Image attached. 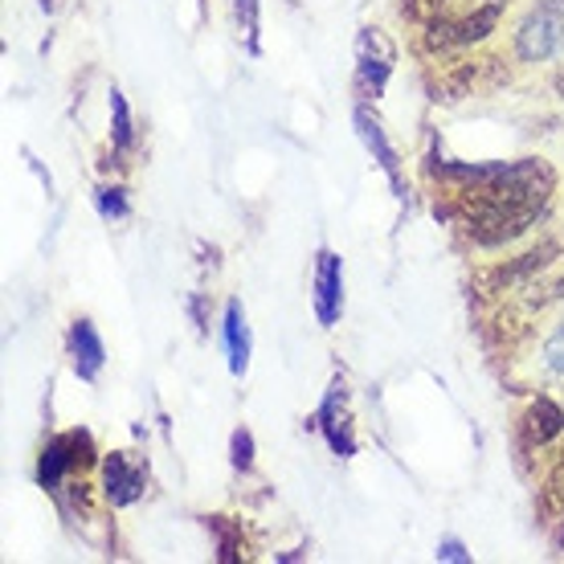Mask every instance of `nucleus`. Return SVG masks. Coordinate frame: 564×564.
I'll list each match as a JSON object with an SVG mask.
<instances>
[{
	"mask_svg": "<svg viewBox=\"0 0 564 564\" xmlns=\"http://www.w3.org/2000/svg\"><path fill=\"white\" fill-rule=\"evenodd\" d=\"M422 176L434 188V213L454 217L479 250H503L544 221L556 193V172L540 155L520 160H454L430 148Z\"/></svg>",
	"mask_w": 564,
	"mask_h": 564,
	"instance_id": "f257e3e1",
	"label": "nucleus"
},
{
	"mask_svg": "<svg viewBox=\"0 0 564 564\" xmlns=\"http://www.w3.org/2000/svg\"><path fill=\"white\" fill-rule=\"evenodd\" d=\"M508 13V0H470L466 9L451 4L422 21V45L425 54H463L491 37L499 21Z\"/></svg>",
	"mask_w": 564,
	"mask_h": 564,
	"instance_id": "f03ea898",
	"label": "nucleus"
},
{
	"mask_svg": "<svg viewBox=\"0 0 564 564\" xmlns=\"http://www.w3.org/2000/svg\"><path fill=\"white\" fill-rule=\"evenodd\" d=\"M99 458V446H95V434L74 425V430H62V434L45 437L42 454H37V487L45 495H62L70 482H83L86 470H95Z\"/></svg>",
	"mask_w": 564,
	"mask_h": 564,
	"instance_id": "7ed1b4c3",
	"label": "nucleus"
},
{
	"mask_svg": "<svg viewBox=\"0 0 564 564\" xmlns=\"http://www.w3.org/2000/svg\"><path fill=\"white\" fill-rule=\"evenodd\" d=\"M564 50V0H532L511 29V54L523 66H544Z\"/></svg>",
	"mask_w": 564,
	"mask_h": 564,
	"instance_id": "20e7f679",
	"label": "nucleus"
},
{
	"mask_svg": "<svg viewBox=\"0 0 564 564\" xmlns=\"http://www.w3.org/2000/svg\"><path fill=\"white\" fill-rule=\"evenodd\" d=\"M352 95L356 102H381L397 74V42L381 25H360L352 42Z\"/></svg>",
	"mask_w": 564,
	"mask_h": 564,
	"instance_id": "39448f33",
	"label": "nucleus"
},
{
	"mask_svg": "<svg viewBox=\"0 0 564 564\" xmlns=\"http://www.w3.org/2000/svg\"><path fill=\"white\" fill-rule=\"evenodd\" d=\"M315 430L327 442V451L336 454L339 463L356 458L360 451V437H356V413H352V397H348V381L344 377H332L319 397V410H315Z\"/></svg>",
	"mask_w": 564,
	"mask_h": 564,
	"instance_id": "423d86ee",
	"label": "nucleus"
},
{
	"mask_svg": "<svg viewBox=\"0 0 564 564\" xmlns=\"http://www.w3.org/2000/svg\"><path fill=\"white\" fill-rule=\"evenodd\" d=\"M152 482V466L135 451H111L99 463V491L115 511L135 508Z\"/></svg>",
	"mask_w": 564,
	"mask_h": 564,
	"instance_id": "0eeeda50",
	"label": "nucleus"
},
{
	"mask_svg": "<svg viewBox=\"0 0 564 564\" xmlns=\"http://www.w3.org/2000/svg\"><path fill=\"white\" fill-rule=\"evenodd\" d=\"M352 123H356L360 143H365L368 155H372V164L384 172V181H389V188H393V197L405 200L410 197V184H405V160H401V152H397V143L389 140V131H384L381 115L372 111V102H356Z\"/></svg>",
	"mask_w": 564,
	"mask_h": 564,
	"instance_id": "6e6552de",
	"label": "nucleus"
},
{
	"mask_svg": "<svg viewBox=\"0 0 564 564\" xmlns=\"http://www.w3.org/2000/svg\"><path fill=\"white\" fill-rule=\"evenodd\" d=\"M344 258L332 250V246H319L315 250V262H311V311H315V324L332 332L344 319Z\"/></svg>",
	"mask_w": 564,
	"mask_h": 564,
	"instance_id": "1a4fd4ad",
	"label": "nucleus"
},
{
	"mask_svg": "<svg viewBox=\"0 0 564 564\" xmlns=\"http://www.w3.org/2000/svg\"><path fill=\"white\" fill-rule=\"evenodd\" d=\"M561 241H540L536 250H523L520 258H508V262H499V267L482 270L479 274V291L487 295H499V291H520L528 286L532 279H540L549 267H556V258H561Z\"/></svg>",
	"mask_w": 564,
	"mask_h": 564,
	"instance_id": "9d476101",
	"label": "nucleus"
},
{
	"mask_svg": "<svg viewBox=\"0 0 564 564\" xmlns=\"http://www.w3.org/2000/svg\"><path fill=\"white\" fill-rule=\"evenodd\" d=\"M66 360H70V372L83 384H95L107 368V344H102V332L95 327L90 315H74L70 327H66Z\"/></svg>",
	"mask_w": 564,
	"mask_h": 564,
	"instance_id": "9b49d317",
	"label": "nucleus"
},
{
	"mask_svg": "<svg viewBox=\"0 0 564 564\" xmlns=\"http://www.w3.org/2000/svg\"><path fill=\"white\" fill-rule=\"evenodd\" d=\"M564 437V405L556 397L536 393L520 413V451H549Z\"/></svg>",
	"mask_w": 564,
	"mask_h": 564,
	"instance_id": "f8f14e48",
	"label": "nucleus"
},
{
	"mask_svg": "<svg viewBox=\"0 0 564 564\" xmlns=\"http://www.w3.org/2000/svg\"><path fill=\"white\" fill-rule=\"evenodd\" d=\"M221 348H226V365L234 377H246L250 372V356H254V332H250V319H246V303L238 295L226 299L221 307Z\"/></svg>",
	"mask_w": 564,
	"mask_h": 564,
	"instance_id": "ddd939ff",
	"label": "nucleus"
},
{
	"mask_svg": "<svg viewBox=\"0 0 564 564\" xmlns=\"http://www.w3.org/2000/svg\"><path fill=\"white\" fill-rule=\"evenodd\" d=\"M107 115H111V131H107V140H111V155L119 164H128L135 148H140V123H135V111H131L128 95L111 86L107 90Z\"/></svg>",
	"mask_w": 564,
	"mask_h": 564,
	"instance_id": "4468645a",
	"label": "nucleus"
},
{
	"mask_svg": "<svg viewBox=\"0 0 564 564\" xmlns=\"http://www.w3.org/2000/svg\"><path fill=\"white\" fill-rule=\"evenodd\" d=\"M205 528H209V536H213V561L217 564H241L246 556H250L241 520L213 511V516H205Z\"/></svg>",
	"mask_w": 564,
	"mask_h": 564,
	"instance_id": "2eb2a0df",
	"label": "nucleus"
},
{
	"mask_svg": "<svg viewBox=\"0 0 564 564\" xmlns=\"http://www.w3.org/2000/svg\"><path fill=\"white\" fill-rule=\"evenodd\" d=\"M234 37L250 57H262V0H229Z\"/></svg>",
	"mask_w": 564,
	"mask_h": 564,
	"instance_id": "dca6fc26",
	"label": "nucleus"
},
{
	"mask_svg": "<svg viewBox=\"0 0 564 564\" xmlns=\"http://www.w3.org/2000/svg\"><path fill=\"white\" fill-rule=\"evenodd\" d=\"M90 200H95V213H99L107 226H119V221H128L131 213H135V200H131V188L119 181H102L95 184V193H90Z\"/></svg>",
	"mask_w": 564,
	"mask_h": 564,
	"instance_id": "f3484780",
	"label": "nucleus"
},
{
	"mask_svg": "<svg viewBox=\"0 0 564 564\" xmlns=\"http://www.w3.org/2000/svg\"><path fill=\"white\" fill-rule=\"evenodd\" d=\"M229 466H234L238 475H254V466H258V442H254V434H250L246 425H238V430L229 434Z\"/></svg>",
	"mask_w": 564,
	"mask_h": 564,
	"instance_id": "a211bd4d",
	"label": "nucleus"
},
{
	"mask_svg": "<svg viewBox=\"0 0 564 564\" xmlns=\"http://www.w3.org/2000/svg\"><path fill=\"white\" fill-rule=\"evenodd\" d=\"M544 511H549V523L564 520V451H556L549 479H544Z\"/></svg>",
	"mask_w": 564,
	"mask_h": 564,
	"instance_id": "6ab92c4d",
	"label": "nucleus"
},
{
	"mask_svg": "<svg viewBox=\"0 0 564 564\" xmlns=\"http://www.w3.org/2000/svg\"><path fill=\"white\" fill-rule=\"evenodd\" d=\"M540 360H544V368H549L552 377H561V381H564V324L556 327L549 339H544V348H540Z\"/></svg>",
	"mask_w": 564,
	"mask_h": 564,
	"instance_id": "aec40b11",
	"label": "nucleus"
},
{
	"mask_svg": "<svg viewBox=\"0 0 564 564\" xmlns=\"http://www.w3.org/2000/svg\"><path fill=\"white\" fill-rule=\"evenodd\" d=\"M434 561H437V564H470V561H475V552L466 549V540L446 536V540H437Z\"/></svg>",
	"mask_w": 564,
	"mask_h": 564,
	"instance_id": "412c9836",
	"label": "nucleus"
},
{
	"mask_svg": "<svg viewBox=\"0 0 564 564\" xmlns=\"http://www.w3.org/2000/svg\"><path fill=\"white\" fill-rule=\"evenodd\" d=\"M184 311H188V319H193V327H197L200 336H205V332H209V311H213L209 295H205V291H193V295L184 299Z\"/></svg>",
	"mask_w": 564,
	"mask_h": 564,
	"instance_id": "4be33fe9",
	"label": "nucleus"
},
{
	"mask_svg": "<svg viewBox=\"0 0 564 564\" xmlns=\"http://www.w3.org/2000/svg\"><path fill=\"white\" fill-rule=\"evenodd\" d=\"M451 4H458V0H401V13H410L413 21H430V17L451 9Z\"/></svg>",
	"mask_w": 564,
	"mask_h": 564,
	"instance_id": "5701e85b",
	"label": "nucleus"
},
{
	"mask_svg": "<svg viewBox=\"0 0 564 564\" xmlns=\"http://www.w3.org/2000/svg\"><path fill=\"white\" fill-rule=\"evenodd\" d=\"M274 561H279V564H291V561H307V549H291V552H279V556H274Z\"/></svg>",
	"mask_w": 564,
	"mask_h": 564,
	"instance_id": "b1692460",
	"label": "nucleus"
},
{
	"mask_svg": "<svg viewBox=\"0 0 564 564\" xmlns=\"http://www.w3.org/2000/svg\"><path fill=\"white\" fill-rule=\"evenodd\" d=\"M552 544H556V549H564V520L552 523Z\"/></svg>",
	"mask_w": 564,
	"mask_h": 564,
	"instance_id": "393cba45",
	"label": "nucleus"
},
{
	"mask_svg": "<svg viewBox=\"0 0 564 564\" xmlns=\"http://www.w3.org/2000/svg\"><path fill=\"white\" fill-rule=\"evenodd\" d=\"M556 95H561V99H564V66H561V70H556Z\"/></svg>",
	"mask_w": 564,
	"mask_h": 564,
	"instance_id": "a878e982",
	"label": "nucleus"
},
{
	"mask_svg": "<svg viewBox=\"0 0 564 564\" xmlns=\"http://www.w3.org/2000/svg\"><path fill=\"white\" fill-rule=\"evenodd\" d=\"M37 4H42V13H54L57 9V0H37Z\"/></svg>",
	"mask_w": 564,
	"mask_h": 564,
	"instance_id": "bb28decb",
	"label": "nucleus"
}]
</instances>
